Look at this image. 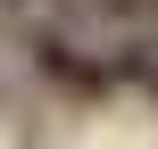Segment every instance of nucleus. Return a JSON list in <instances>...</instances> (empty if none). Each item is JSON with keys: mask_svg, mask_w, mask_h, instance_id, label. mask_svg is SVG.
Segmentation results:
<instances>
[{"mask_svg": "<svg viewBox=\"0 0 158 149\" xmlns=\"http://www.w3.org/2000/svg\"><path fill=\"white\" fill-rule=\"evenodd\" d=\"M33 66H42L58 91H83V100L117 83V50L92 41L83 25H33Z\"/></svg>", "mask_w": 158, "mask_h": 149, "instance_id": "obj_1", "label": "nucleus"}, {"mask_svg": "<svg viewBox=\"0 0 158 149\" xmlns=\"http://www.w3.org/2000/svg\"><path fill=\"white\" fill-rule=\"evenodd\" d=\"M100 33H158V0H83Z\"/></svg>", "mask_w": 158, "mask_h": 149, "instance_id": "obj_2", "label": "nucleus"}, {"mask_svg": "<svg viewBox=\"0 0 158 149\" xmlns=\"http://www.w3.org/2000/svg\"><path fill=\"white\" fill-rule=\"evenodd\" d=\"M8 8H33V0H8Z\"/></svg>", "mask_w": 158, "mask_h": 149, "instance_id": "obj_3", "label": "nucleus"}]
</instances>
